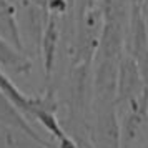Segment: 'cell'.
<instances>
[{
	"instance_id": "cell-1",
	"label": "cell",
	"mask_w": 148,
	"mask_h": 148,
	"mask_svg": "<svg viewBox=\"0 0 148 148\" xmlns=\"http://www.w3.org/2000/svg\"><path fill=\"white\" fill-rule=\"evenodd\" d=\"M103 30V10L100 3L73 17L72 65H92Z\"/></svg>"
},
{
	"instance_id": "cell-2",
	"label": "cell",
	"mask_w": 148,
	"mask_h": 148,
	"mask_svg": "<svg viewBox=\"0 0 148 148\" xmlns=\"http://www.w3.org/2000/svg\"><path fill=\"white\" fill-rule=\"evenodd\" d=\"M90 141L93 148H121L120 120L115 103L92 105Z\"/></svg>"
},
{
	"instance_id": "cell-3",
	"label": "cell",
	"mask_w": 148,
	"mask_h": 148,
	"mask_svg": "<svg viewBox=\"0 0 148 148\" xmlns=\"http://www.w3.org/2000/svg\"><path fill=\"white\" fill-rule=\"evenodd\" d=\"M60 38H62V18L55 14H48L47 23H45V28H43V35H42L40 48H38V53L42 55L43 77H45L47 83L53 77L58 47H60Z\"/></svg>"
},
{
	"instance_id": "cell-4",
	"label": "cell",
	"mask_w": 148,
	"mask_h": 148,
	"mask_svg": "<svg viewBox=\"0 0 148 148\" xmlns=\"http://www.w3.org/2000/svg\"><path fill=\"white\" fill-rule=\"evenodd\" d=\"M0 70L7 73L10 78L27 75L32 70V62L27 53L18 50L3 37H0Z\"/></svg>"
},
{
	"instance_id": "cell-5",
	"label": "cell",
	"mask_w": 148,
	"mask_h": 148,
	"mask_svg": "<svg viewBox=\"0 0 148 148\" xmlns=\"http://www.w3.org/2000/svg\"><path fill=\"white\" fill-rule=\"evenodd\" d=\"M0 125L5 128H10V130H15V132L27 133L28 136H32L35 140L45 141L40 135L37 133V130L32 127V123L5 98V95L2 92H0Z\"/></svg>"
},
{
	"instance_id": "cell-6",
	"label": "cell",
	"mask_w": 148,
	"mask_h": 148,
	"mask_svg": "<svg viewBox=\"0 0 148 148\" xmlns=\"http://www.w3.org/2000/svg\"><path fill=\"white\" fill-rule=\"evenodd\" d=\"M8 130H10V128H8ZM10 140H12L14 148H55L53 145H50L48 141L35 140L32 136H28L27 133L15 132V130H10Z\"/></svg>"
},
{
	"instance_id": "cell-7",
	"label": "cell",
	"mask_w": 148,
	"mask_h": 148,
	"mask_svg": "<svg viewBox=\"0 0 148 148\" xmlns=\"http://www.w3.org/2000/svg\"><path fill=\"white\" fill-rule=\"evenodd\" d=\"M97 3H98V0H73V17L80 15L82 12L92 8Z\"/></svg>"
},
{
	"instance_id": "cell-8",
	"label": "cell",
	"mask_w": 148,
	"mask_h": 148,
	"mask_svg": "<svg viewBox=\"0 0 148 148\" xmlns=\"http://www.w3.org/2000/svg\"><path fill=\"white\" fill-rule=\"evenodd\" d=\"M145 128H147V132H148V125H147V127H145Z\"/></svg>"
}]
</instances>
